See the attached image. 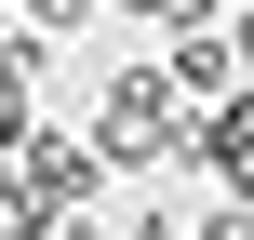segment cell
Wrapping results in <instances>:
<instances>
[{
  "label": "cell",
  "instance_id": "cell-10",
  "mask_svg": "<svg viewBox=\"0 0 254 240\" xmlns=\"http://www.w3.org/2000/svg\"><path fill=\"white\" fill-rule=\"evenodd\" d=\"M228 53H241V80H254V13H241V27H228Z\"/></svg>",
  "mask_w": 254,
  "mask_h": 240
},
{
  "label": "cell",
  "instance_id": "cell-2",
  "mask_svg": "<svg viewBox=\"0 0 254 240\" xmlns=\"http://www.w3.org/2000/svg\"><path fill=\"white\" fill-rule=\"evenodd\" d=\"M80 200H107V160H94V134H67V120H27V134L0 147V214H80Z\"/></svg>",
  "mask_w": 254,
  "mask_h": 240
},
{
  "label": "cell",
  "instance_id": "cell-5",
  "mask_svg": "<svg viewBox=\"0 0 254 240\" xmlns=\"http://www.w3.org/2000/svg\"><path fill=\"white\" fill-rule=\"evenodd\" d=\"M27 120H40V67H13V53H0V147H13Z\"/></svg>",
  "mask_w": 254,
  "mask_h": 240
},
{
  "label": "cell",
  "instance_id": "cell-8",
  "mask_svg": "<svg viewBox=\"0 0 254 240\" xmlns=\"http://www.w3.org/2000/svg\"><path fill=\"white\" fill-rule=\"evenodd\" d=\"M201 240H254V200H214V214H201Z\"/></svg>",
  "mask_w": 254,
  "mask_h": 240
},
{
  "label": "cell",
  "instance_id": "cell-9",
  "mask_svg": "<svg viewBox=\"0 0 254 240\" xmlns=\"http://www.w3.org/2000/svg\"><path fill=\"white\" fill-rule=\"evenodd\" d=\"M0 240H54V214H0Z\"/></svg>",
  "mask_w": 254,
  "mask_h": 240
},
{
  "label": "cell",
  "instance_id": "cell-7",
  "mask_svg": "<svg viewBox=\"0 0 254 240\" xmlns=\"http://www.w3.org/2000/svg\"><path fill=\"white\" fill-rule=\"evenodd\" d=\"M121 240H174V200H134V214H121Z\"/></svg>",
  "mask_w": 254,
  "mask_h": 240
},
{
  "label": "cell",
  "instance_id": "cell-1",
  "mask_svg": "<svg viewBox=\"0 0 254 240\" xmlns=\"http://www.w3.org/2000/svg\"><path fill=\"white\" fill-rule=\"evenodd\" d=\"M94 160H107V174H147V187L188 160V94L161 80V53H134V67L94 94Z\"/></svg>",
  "mask_w": 254,
  "mask_h": 240
},
{
  "label": "cell",
  "instance_id": "cell-3",
  "mask_svg": "<svg viewBox=\"0 0 254 240\" xmlns=\"http://www.w3.org/2000/svg\"><path fill=\"white\" fill-rule=\"evenodd\" d=\"M188 160H214V187L254 200V80H228V94L188 107Z\"/></svg>",
  "mask_w": 254,
  "mask_h": 240
},
{
  "label": "cell",
  "instance_id": "cell-6",
  "mask_svg": "<svg viewBox=\"0 0 254 240\" xmlns=\"http://www.w3.org/2000/svg\"><path fill=\"white\" fill-rule=\"evenodd\" d=\"M107 0H27V27H94Z\"/></svg>",
  "mask_w": 254,
  "mask_h": 240
},
{
  "label": "cell",
  "instance_id": "cell-4",
  "mask_svg": "<svg viewBox=\"0 0 254 240\" xmlns=\"http://www.w3.org/2000/svg\"><path fill=\"white\" fill-rule=\"evenodd\" d=\"M161 80L201 107V94H228L241 80V53H228V27H161Z\"/></svg>",
  "mask_w": 254,
  "mask_h": 240
}]
</instances>
